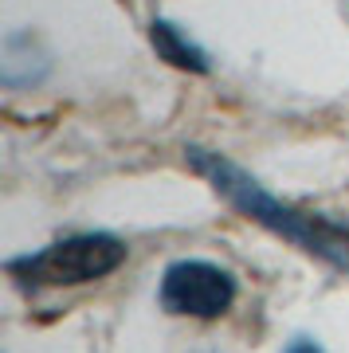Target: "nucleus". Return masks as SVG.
Here are the masks:
<instances>
[{
    "instance_id": "obj_1",
    "label": "nucleus",
    "mask_w": 349,
    "mask_h": 353,
    "mask_svg": "<svg viewBox=\"0 0 349 353\" xmlns=\"http://www.w3.org/2000/svg\"><path fill=\"white\" fill-rule=\"evenodd\" d=\"M185 157L228 204H236L239 212L251 216L255 224L271 228L275 236L290 240L306 255H318V259H326L330 267L349 271V228L346 224H334V220H326V216H310V212H302V208L283 204L279 196H271V192L263 189L255 176H248L236 161H228L224 153H216V150L188 145Z\"/></svg>"
},
{
    "instance_id": "obj_2",
    "label": "nucleus",
    "mask_w": 349,
    "mask_h": 353,
    "mask_svg": "<svg viewBox=\"0 0 349 353\" xmlns=\"http://www.w3.org/2000/svg\"><path fill=\"white\" fill-rule=\"evenodd\" d=\"M122 263H126V243L118 236L87 232V236H71V240L51 243L36 255L12 259L8 271L20 283H32V287H75V283L110 275Z\"/></svg>"
},
{
    "instance_id": "obj_3",
    "label": "nucleus",
    "mask_w": 349,
    "mask_h": 353,
    "mask_svg": "<svg viewBox=\"0 0 349 353\" xmlns=\"http://www.w3.org/2000/svg\"><path fill=\"white\" fill-rule=\"evenodd\" d=\"M236 303V279L204 259H177L161 275V306L169 314L216 318Z\"/></svg>"
},
{
    "instance_id": "obj_4",
    "label": "nucleus",
    "mask_w": 349,
    "mask_h": 353,
    "mask_svg": "<svg viewBox=\"0 0 349 353\" xmlns=\"http://www.w3.org/2000/svg\"><path fill=\"white\" fill-rule=\"evenodd\" d=\"M150 43H153V51H157V59L181 67V71L208 75V67H212V63H208V55H204V48H197V43H192V39H188L177 24H169V20H153Z\"/></svg>"
},
{
    "instance_id": "obj_5",
    "label": "nucleus",
    "mask_w": 349,
    "mask_h": 353,
    "mask_svg": "<svg viewBox=\"0 0 349 353\" xmlns=\"http://www.w3.org/2000/svg\"><path fill=\"white\" fill-rule=\"evenodd\" d=\"M287 353H322V345H314L310 338H299V341H290Z\"/></svg>"
}]
</instances>
